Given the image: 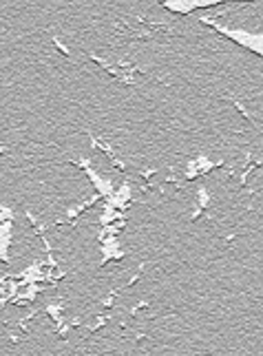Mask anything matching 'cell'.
<instances>
[{
  "label": "cell",
  "instance_id": "cell-1",
  "mask_svg": "<svg viewBox=\"0 0 263 356\" xmlns=\"http://www.w3.org/2000/svg\"><path fill=\"white\" fill-rule=\"evenodd\" d=\"M115 31L122 36H129L133 40H146V38H155V36H175V31L168 25L157 20H146L142 16H135L133 20H120L115 25Z\"/></svg>",
  "mask_w": 263,
  "mask_h": 356
},
{
  "label": "cell",
  "instance_id": "cell-2",
  "mask_svg": "<svg viewBox=\"0 0 263 356\" xmlns=\"http://www.w3.org/2000/svg\"><path fill=\"white\" fill-rule=\"evenodd\" d=\"M224 166H226V162H208V157L199 155V157H195L193 162H188V168H186V173H184V179L190 181V179H195V177L206 175V173L215 171V168H224Z\"/></svg>",
  "mask_w": 263,
  "mask_h": 356
},
{
  "label": "cell",
  "instance_id": "cell-3",
  "mask_svg": "<svg viewBox=\"0 0 263 356\" xmlns=\"http://www.w3.org/2000/svg\"><path fill=\"white\" fill-rule=\"evenodd\" d=\"M102 252H104V257H102V263L99 266H106L111 259H124V250H120V246H117V239L115 237H111V239H106V241H102Z\"/></svg>",
  "mask_w": 263,
  "mask_h": 356
},
{
  "label": "cell",
  "instance_id": "cell-4",
  "mask_svg": "<svg viewBox=\"0 0 263 356\" xmlns=\"http://www.w3.org/2000/svg\"><path fill=\"white\" fill-rule=\"evenodd\" d=\"M212 206V199L210 195H208V190L203 188V186H199L197 188V208H195L193 217H190V221H197V219H201V214H206V211Z\"/></svg>",
  "mask_w": 263,
  "mask_h": 356
},
{
  "label": "cell",
  "instance_id": "cell-5",
  "mask_svg": "<svg viewBox=\"0 0 263 356\" xmlns=\"http://www.w3.org/2000/svg\"><path fill=\"white\" fill-rule=\"evenodd\" d=\"M89 138H91V146H93L95 150H98V148H99V150H104V153H106V157L111 159V164H113V166H115V168H120V171H126V166L120 162V159L115 157V153H113V148L108 146V142H104V140L95 138V135H91V133H89Z\"/></svg>",
  "mask_w": 263,
  "mask_h": 356
},
{
  "label": "cell",
  "instance_id": "cell-6",
  "mask_svg": "<svg viewBox=\"0 0 263 356\" xmlns=\"http://www.w3.org/2000/svg\"><path fill=\"white\" fill-rule=\"evenodd\" d=\"M44 312H47L49 317L53 319V323H56V325H60V323L65 321V319H62V312H65V301H62V299H58L56 303L47 305V308H44Z\"/></svg>",
  "mask_w": 263,
  "mask_h": 356
},
{
  "label": "cell",
  "instance_id": "cell-7",
  "mask_svg": "<svg viewBox=\"0 0 263 356\" xmlns=\"http://www.w3.org/2000/svg\"><path fill=\"white\" fill-rule=\"evenodd\" d=\"M212 4H217V2H190V4H175V2H164V7H166V9H170V11L188 13V11H193V9H197V7H212Z\"/></svg>",
  "mask_w": 263,
  "mask_h": 356
},
{
  "label": "cell",
  "instance_id": "cell-8",
  "mask_svg": "<svg viewBox=\"0 0 263 356\" xmlns=\"http://www.w3.org/2000/svg\"><path fill=\"white\" fill-rule=\"evenodd\" d=\"M27 221L31 223V228H33V232H35V235H38V237H42V239H44V232H47V228H49L47 223H42L40 219H35V214H31L29 211H27Z\"/></svg>",
  "mask_w": 263,
  "mask_h": 356
},
{
  "label": "cell",
  "instance_id": "cell-9",
  "mask_svg": "<svg viewBox=\"0 0 263 356\" xmlns=\"http://www.w3.org/2000/svg\"><path fill=\"white\" fill-rule=\"evenodd\" d=\"M221 100H224V102H230V104H232V107H234V108H237V111H239V113H241V115H243V117H246V120H248V122H250V124H255V117H252V115H250V113H248V111H246V108H243V104H241V102H239V100H234V98H230V95H224V98H221Z\"/></svg>",
  "mask_w": 263,
  "mask_h": 356
},
{
  "label": "cell",
  "instance_id": "cell-10",
  "mask_svg": "<svg viewBox=\"0 0 263 356\" xmlns=\"http://www.w3.org/2000/svg\"><path fill=\"white\" fill-rule=\"evenodd\" d=\"M95 321H98V323H91V325L87 327V336H91V334H95V332H98V330H99V327H104V325H106V321H108V317H106V314H104V317H98V319H95Z\"/></svg>",
  "mask_w": 263,
  "mask_h": 356
},
{
  "label": "cell",
  "instance_id": "cell-11",
  "mask_svg": "<svg viewBox=\"0 0 263 356\" xmlns=\"http://www.w3.org/2000/svg\"><path fill=\"white\" fill-rule=\"evenodd\" d=\"M115 296H117V290H111L108 292V296H104L99 303H102V308L104 310H111L113 308V303H115Z\"/></svg>",
  "mask_w": 263,
  "mask_h": 356
},
{
  "label": "cell",
  "instance_id": "cell-12",
  "mask_svg": "<svg viewBox=\"0 0 263 356\" xmlns=\"http://www.w3.org/2000/svg\"><path fill=\"white\" fill-rule=\"evenodd\" d=\"M144 268H146V261H142V263H139V266H137V272H135V275L131 277V279H129V284H126V285H135V284H137V281L142 279V275H144Z\"/></svg>",
  "mask_w": 263,
  "mask_h": 356
},
{
  "label": "cell",
  "instance_id": "cell-13",
  "mask_svg": "<svg viewBox=\"0 0 263 356\" xmlns=\"http://www.w3.org/2000/svg\"><path fill=\"white\" fill-rule=\"evenodd\" d=\"M53 44H56V49H58V51H60L65 58H71V56H69V49H66L65 44L60 42V38H58V36H53Z\"/></svg>",
  "mask_w": 263,
  "mask_h": 356
},
{
  "label": "cell",
  "instance_id": "cell-14",
  "mask_svg": "<svg viewBox=\"0 0 263 356\" xmlns=\"http://www.w3.org/2000/svg\"><path fill=\"white\" fill-rule=\"evenodd\" d=\"M148 305H151V303H148V301H139L137 305H133V308H131V314H133V317H137V314L142 312V310H146Z\"/></svg>",
  "mask_w": 263,
  "mask_h": 356
}]
</instances>
